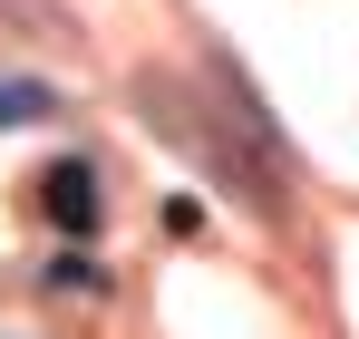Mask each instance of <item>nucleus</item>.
Here are the masks:
<instances>
[{
    "mask_svg": "<svg viewBox=\"0 0 359 339\" xmlns=\"http://www.w3.org/2000/svg\"><path fill=\"white\" fill-rule=\"evenodd\" d=\"M39 214L68 233V242H88V233L107 223V194H97V165L88 155H59V165L39 174Z\"/></svg>",
    "mask_w": 359,
    "mask_h": 339,
    "instance_id": "nucleus-1",
    "label": "nucleus"
},
{
    "mask_svg": "<svg viewBox=\"0 0 359 339\" xmlns=\"http://www.w3.org/2000/svg\"><path fill=\"white\" fill-rule=\"evenodd\" d=\"M39 291H49V300H107V272H97L88 252H59V262L39 272Z\"/></svg>",
    "mask_w": 359,
    "mask_h": 339,
    "instance_id": "nucleus-2",
    "label": "nucleus"
},
{
    "mask_svg": "<svg viewBox=\"0 0 359 339\" xmlns=\"http://www.w3.org/2000/svg\"><path fill=\"white\" fill-rule=\"evenodd\" d=\"M29 116H59V97L29 78H0V126H29Z\"/></svg>",
    "mask_w": 359,
    "mask_h": 339,
    "instance_id": "nucleus-3",
    "label": "nucleus"
}]
</instances>
